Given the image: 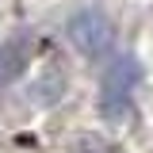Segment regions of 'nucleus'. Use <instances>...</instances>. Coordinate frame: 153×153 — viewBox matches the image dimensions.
I'll return each instance as SVG.
<instances>
[{
    "label": "nucleus",
    "instance_id": "obj_1",
    "mask_svg": "<svg viewBox=\"0 0 153 153\" xmlns=\"http://www.w3.org/2000/svg\"><path fill=\"white\" fill-rule=\"evenodd\" d=\"M138 80H142V65H138L134 54H123V57H115L107 65V73L100 80V111H103V119L119 123L123 115L130 111Z\"/></svg>",
    "mask_w": 153,
    "mask_h": 153
},
{
    "label": "nucleus",
    "instance_id": "obj_3",
    "mask_svg": "<svg viewBox=\"0 0 153 153\" xmlns=\"http://www.w3.org/2000/svg\"><path fill=\"white\" fill-rule=\"evenodd\" d=\"M23 57H27V42H8V46H0V84H8V80L23 69Z\"/></svg>",
    "mask_w": 153,
    "mask_h": 153
},
{
    "label": "nucleus",
    "instance_id": "obj_2",
    "mask_svg": "<svg viewBox=\"0 0 153 153\" xmlns=\"http://www.w3.org/2000/svg\"><path fill=\"white\" fill-rule=\"evenodd\" d=\"M65 31H69V42H73L84 57H92V61H100V57L111 50V42H115V23L107 19L103 8H80V12L69 19Z\"/></svg>",
    "mask_w": 153,
    "mask_h": 153
}]
</instances>
